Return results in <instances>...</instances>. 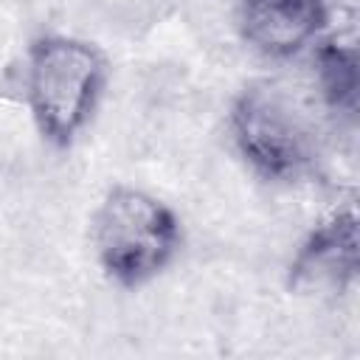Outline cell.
I'll return each instance as SVG.
<instances>
[{
  "instance_id": "cell-1",
  "label": "cell",
  "mask_w": 360,
  "mask_h": 360,
  "mask_svg": "<svg viewBox=\"0 0 360 360\" xmlns=\"http://www.w3.org/2000/svg\"><path fill=\"white\" fill-rule=\"evenodd\" d=\"M107 84L104 53L79 37L45 34L25 53V104L37 132L68 146L90 124Z\"/></svg>"
},
{
  "instance_id": "cell-2",
  "label": "cell",
  "mask_w": 360,
  "mask_h": 360,
  "mask_svg": "<svg viewBox=\"0 0 360 360\" xmlns=\"http://www.w3.org/2000/svg\"><path fill=\"white\" fill-rule=\"evenodd\" d=\"M90 242L107 278L121 287H141L172 264L183 231L177 214L155 194L112 186L93 211Z\"/></svg>"
},
{
  "instance_id": "cell-3",
  "label": "cell",
  "mask_w": 360,
  "mask_h": 360,
  "mask_svg": "<svg viewBox=\"0 0 360 360\" xmlns=\"http://www.w3.org/2000/svg\"><path fill=\"white\" fill-rule=\"evenodd\" d=\"M231 132L239 155L267 180H292L312 158L301 115L270 84H253L236 96Z\"/></svg>"
},
{
  "instance_id": "cell-4",
  "label": "cell",
  "mask_w": 360,
  "mask_h": 360,
  "mask_svg": "<svg viewBox=\"0 0 360 360\" xmlns=\"http://www.w3.org/2000/svg\"><path fill=\"white\" fill-rule=\"evenodd\" d=\"M326 25V0H242L239 28L264 56H295Z\"/></svg>"
},
{
  "instance_id": "cell-5",
  "label": "cell",
  "mask_w": 360,
  "mask_h": 360,
  "mask_svg": "<svg viewBox=\"0 0 360 360\" xmlns=\"http://www.w3.org/2000/svg\"><path fill=\"white\" fill-rule=\"evenodd\" d=\"M357 276V217L352 208L323 219L298 248L290 264L292 287L343 290Z\"/></svg>"
},
{
  "instance_id": "cell-6",
  "label": "cell",
  "mask_w": 360,
  "mask_h": 360,
  "mask_svg": "<svg viewBox=\"0 0 360 360\" xmlns=\"http://www.w3.org/2000/svg\"><path fill=\"white\" fill-rule=\"evenodd\" d=\"M315 65H318V84H321L323 98L332 107H354V96H357L354 48L338 39H326L315 51Z\"/></svg>"
}]
</instances>
